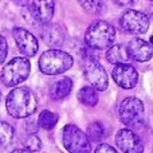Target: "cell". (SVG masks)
I'll list each match as a JSON object with an SVG mask.
<instances>
[{
  "mask_svg": "<svg viewBox=\"0 0 153 153\" xmlns=\"http://www.w3.org/2000/svg\"><path fill=\"white\" fill-rule=\"evenodd\" d=\"M36 97L34 91L26 86L15 87L10 91L5 100V106L10 116L15 118H26L36 110Z\"/></svg>",
  "mask_w": 153,
  "mask_h": 153,
  "instance_id": "1",
  "label": "cell"
},
{
  "mask_svg": "<svg viewBox=\"0 0 153 153\" xmlns=\"http://www.w3.org/2000/svg\"><path fill=\"white\" fill-rule=\"evenodd\" d=\"M116 39V30L105 20H97L89 26L85 34L86 46L93 50H105L113 45Z\"/></svg>",
  "mask_w": 153,
  "mask_h": 153,
  "instance_id": "2",
  "label": "cell"
},
{
  "mask_svg": "<svg viewBox=\"0 0 153 153\" xmlns=\"http://www.w3.org/2000/svg\"><path fill=\"white\" fill-rule=\"evenodd\" d=\"M73 56L62 50H48L42 54L39 58V69L43 74L47 75H58L71 69Z\"/></svg>",
  "mask_w": 153,
  "mask_h": 153,
  "instance_id": "3",
  "label": "cell"
},
{
  "mask_svg": "<svg viewBox=\"0 0 153 153\" xmlns=\"http://www.w3.org/2000/svg\"><path fill=\"white\" fill-rule=\"evenodd\" d=\"M31 71V63L24 56H18L10 61L4 66L1 71V82L8 87L19 86L22 82H24Z\"/></svg>",
  "mask_w": 153,
  "mask_h": 153,
  "instance_id": "4",
  "label": "cell"
},
{
  "mask_svg": "<svg viewBox=\"0 0 153 153\" xmlns=\"http://www.w3.org/2000/svg\"><path fill=\"white\" fill-rule=\"evenodd\" d=\"M120 120L129 128H138L144 124L145 108L144 103L136 97H128L120 103L118 108Z\"/></svg>",
  "mask_w": 153,
  "mask_h": 153,
  "instance_id": "5",
  "label": "cell"
},
{
  "mask_svg": "<svg viewBox=\"0 0 153 153\" xmlns=\"http://www.w3.org/2000/svg\"><path fill=\"white\" fill-rule=\"evenodd\" d=\"M62 141L69 153H90L91 143L85 132L76 125H66L62 133Z\"/></svg>",
  "mask_w": 153,
  "mask_h": 153,
  "instance_id": "6",
  "label": "cell"
},
{
  "mask_svg": "<svg viewBox=\"0 0 153 153\" xmlns=\"http://www.w3.org/2000/svg\"><path fill=\"white\" fill-rule=\"evenodd\" d=\"M121 28L128 34L141 35L145 34L149 28V19L145 13L136 10H128L122 13L120 19Z\"/></svg>",
  "mask_w": 153,
  "mask_h": 153,
  "instance_id": "7",
  "label": "cell"
},
{
  "mask_svg": "<svg viewBox=\"0 0 153 153\" xmlns=\"http://www.w3.org/2000/svg\"><path fill=\"white\" fill-rule=\"evenodd\" d=\"M83 75L85 79L90 83V86L94 87L98 91H105L108 89L109 79L105 69L102 65L98 62V59H87L85 61L83 67Z\"/></svg>",
  "mask_w": 153,
  "mask_h": 153,
  "instance_id": "8",
  "label": "cell"
},
{
  "mask_svg": "<svg viewBox=\"0 0 153 153\" xmlns=\"http://www.w3.org/2000/svg\"><path fill=\"white\" fill-rule=\"evenodd\" d=\"M116 144L122 153H144L141 138L130 129H121L116 134Z\"/></svg>",
  "mask_w": 153,
  "mask_h": 153,
  "instance_id": "9",
  "label": "cell"
},
{
  "mask_svg": "<svg viewBox=\"0 0 153 153\" xmlns=\"http://www.w3.org/2000/svg\"><path fill=\"white\" fill-rule=\"evenodd\" d=\"M114 82L122 89L130 90L137 85L138 82V74L136 69L129 63H120L116 65V67L111 71Z\"/></svg>",
  "mask_w": 153,
  "mask_h": 153,
  "instance_id": "10",
  "label": "cell"
},
{
  "mask_svg": "<svg viewBox=\"0 0 153 153\" xmlns=\"http://www.w3.org/2000/svg\"><path fill=\"white\" fill-rule=\"evenodd\" d=\"M12 36L15 39V43L18 46L19 51L24 56H34L36 54L39 45H38L36 38L30 31L20 28V27H15L12 30Z\"/></svg>",
  "mask_w": 153,
  "mask_h": 153,
  "instance_id": "11",
  "label": "cell"
},
{
  "mask_svg": "<svg viewBox=\"0 0 153 153\" xmlns=\"http://www.w3.org/2000/svg\"><path fill=\"white\" fill-rule=\"evenodd\" d=\"M54 8H55L54 0H32L30 4V12L38 23L47 24L53 19Z\"/></svg>",
  "mask_w": 153,
  "mask_h": 153,
  "instance_id": "12",
  "label": "cell"
},
{
  "mask_svg": "<svg viewBox=\"0 0 153 153\" xmlns=\"http://www.w3.org/2000/svg\"><path fill=\"white\" fill-rule=\"evenodd\" d=\"M129 58L136 62H148L153 56V46L140 38L132 39L126 47Z\"/></svg>",
  "mask_w": 153,
  "mask_h": 153,
  "instance_id": "13",
  "label": "cell"
},
{
  "mask_svg": "<svg viewBox=\"0 0 153 153\" xmlns=\"http://www.w3.org/2000/svg\"><path fill=\"white\" fill-rule=\"evenodd\" d=\"M40 35H42L43 42L47 46L51 47H59L63 45L65 38H66V31L62 26L59 24H43L42 30H40Z\"/></svg>",
  "mask_w": 153,
  "mask_h": 153,
  "instance_id": "14",
  "label": "cell"
},
{
  "mask_svg": "<svg viewBox=\"0 0 153 153\" xmlns=\"http://www.w3.org/2000/svg\"><path fill=\"white\" fill-rule=\"evenodd\" d=\"M73 89V81L69 76H65V78L56 81L55 83L51 86L50 89V95L53 100H63L65 97L70 94Z\"/></svg>",
  "mask_w": 153,
  "mask_h": 153,
  "instance_id": "15",
  "label": "cell"
},
{
  "mask_svg": "<svg viewBox=\"0 0 153 153\" xmlns=\"http://www.w3.org/2000/svg\"><path fill=\"white\" fill-rule=\"evenodd\" d=\"M106 59H108L109 63L113 65H120V63H128L129 61V54H128L126 47L121 45H111L108 48V53H106Z\"/></svg>",
  "mask_w": 153,
  "mask_h": 153,
  "instance_id": "16",
  "label": "cell"
},
{
  "mask_svg": "<svg viewBox=\"0 0 153 153\" xmlns=\"http://www.w3.org/2000/svg\"><path fill=\"white\" fill-rule=\"evenodd\" d=\"M86 134H87V137H89L90 143H101L106 136V129H105L102 122L94 121V122L87 125Z\"/></svg>",
  "mask_w": 153,
  "mask_h": 153,
  "instance_id": "17",
  "label": "cell"
},
{
  "mask_svg": "<svg viewBox=\"0 0 153 153\" xmlns=\"http://www.w3.org/2000/svg\"><path fill=\"white\" fill-rule=\"evenodd\" d=\"M78 100L86 106H95L98 103V93L94 87L85 86L78 91Z\"/></svg>",
  "mask_w": 153,
  "mask_h": 153,
  "instance_id": "18",
  "label": "cell"
},
{
  "mask_svg": "<svg viewBox=\"0 0 153 153\" xmlns=\"http://www.w3.org/2000/svg\"><path fill=\"white\" fill-rule=\"evenodd\" d=\"M56 122H58V114L53 113V111H50V110H43L42 113L39 114V118H38L39 126L46 130L53 129L56 125Z\"/></svg>",
  "mask_w": 153,
  "mask_h": 153,
  "instance_id": "19",
  "label": "cell"
},
{
  "mask_svg": "<svg viewBox=\"0 0 153 153\" xmlns=\"http://www.w3.org/2000/svg\"><path fill=\"white\" fill-rule=\"evenodd\" d=\"M81 7L91 15H100L105 10V4L102 0H78Z\"/></svg>",
  "mask_w": 153,
  "mask_h": 153,
  "instance_id": "20",
  "label": "cell"
},
{
  "mask_svg": "<svg viewBox=\"0 0 153 153\" xmlns=\"http://www.w3.org/2000/svg\"><path fill=\"white\" fill-rule=\"evenodd\" d=\"M13 134H15L13 128L10 124H7V122L0 121V144L1 145L10 144L13 138Z\"/></svg>",
  "mask_w": 153,
  "mask_h": 153,
  "instance_id": "21",
  "label": "cell"
},
{
  "mask_svg": "<svg viewBox=\"0 0 153 153\" xmlns=\"http://www.w3.org/2000/svg\"><path fill=\"white\" fill-rule=\"evenodd\" d=\"M24 146H26V151L31 152V153H35V152H39L42 149V141L38 136L35 134H31L26 138L24 141Z\"/></svg>",
  "mask_w": 153,
  "mask_h": 153,
  "instance_id": "22",
  "label": "cell"
},
{
  "mask_svg": "<svg viewBox=\"0 0 153 153\" xmlns=\"http://www.w3.org/2000/svg\"><path fill=\"white\" fill-rule=\"evenodd\" d=\"M7 53H8L7 40H5L3 36H0V65L4 62L5 56H7Z\"/></svg>",
  "mask_w": 153,
  "mask_h": 153,
  "instance_id": "23",
  "label": "cell"
},
{
  "mask_svg": "<svg viewBox=\"0 0 153 153\" xmlns=\"http://www.w3.org/2000/svg\"><path fill=\"white\" fill-rule=\"evenodd\" d=\"M95 153H117V152H116V149H114L113 146L108 145V144H101V145L97 146Z\"/></svg>",
  "mask_w": 153,
  "mask_h": 153,
  "instance_id": "24",
  "label": "cell"
},
{
  "mask_svg": "<svg viewBox=\"0 0 153 153\" xmlns=\"http://www.w3.org/2000/svg\"><path fill=\"white\" fill-rule=\"evenodd\" d=\"M114 1H116L118 5H121V7H129V5L134 4L136 0H114Z\"/></svg>",
  "mask_w": 153,
  "mask_h": 153,
  "instance_id": "25",
  "label": "cell"
},
{
  "mask_svg": "<svg viewBox=\"0 0 153 153\" xmlns=\"http://www.w3.org/2000/svg\"><path fill=\"white\" fill-rule=\"evenodd\" d=\"M12 153H31V152H28V151H26V149H15Z\"/></svg>",
  "mask_w": 153,
  "mask_h": 153,
  "instance_id": "26",
  "label": "cell"
},
{
  "mask_svg": "<svg viewBox=\"0 0 153 153\" xmlns=\"http://www.w3.org/2000/svg\"><path fill=\"white\" fill-rule=\"evenodd\" d=\"M151 43H152V45H153V35H152V36H151Z\"/></svg>",
  "mask_w": 153,
  "mask_h": 153,
  "instance_id": "27",
  "label": "cell"
},
{
  "mask_svg": "<svg viewBox=\"0 0 153 153\" xmlns=\"http://www.w3.org/2000/svg\"><path fill=\"white\" fill-rule=\"evenodd\" d=\"M151 1H153V0H151Z\"/></svg>",
  "mask_w": 153,
  "mask_h": 153,
  "instance_id": "28",
  "label": "cell"
}]
</instances>
